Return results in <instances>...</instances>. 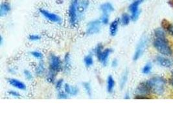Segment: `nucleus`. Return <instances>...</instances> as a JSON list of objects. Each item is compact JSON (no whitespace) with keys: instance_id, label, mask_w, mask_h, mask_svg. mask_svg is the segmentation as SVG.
Returning a JSON list of instances; mask_svg holds the SVG:
<instances>
[{"instance_id":"5701e85b","label":"nucleus","mask_w":173,"mask_h":129,"mask_svg":"<svg viewBox=\"0 0 173 129\" xmlns=\"http://www.w3.org/2000/svg\"><path fill=\"white\" fill-rule=\"evenodd\" d=\"M128 71L125 70L123 73V74H122L120 79V87L121 89H122L125 87V86L128 80Z\"/></svg>"},{"instance_id":"4468645a","label":"nucleus","mask_w":173,"mask_h":129,"mask_svg":"<svg viewBox=\"0 0 173 129\" xmlns=\"http://www.w3.org/2000/svg\"><path fill=\"white\" fill-rule=\"evenodd\" d=\"M120 23H120L119 18L113 20L110 23L109 31H110V35H112V36H115V35L117 34Z\"/></svg>"},{"instance_id":"58836bf2","label":"nucleus","mask_w":173,"mask_h":129,"mask_svg":"<svg viewBox=\"0 0 173 129\" xmlns=\"http://www.w3.org/2000/svg\"><path fill=\"white\" fill-rule=\"evenodd\" d=\"M9 73H11V74H14V73H15V70H13L12 69H10L9 70Z\"/></svg>"},{"instance_id":"c9c22d12","label":"nucleus","mask_w":173,"mask_h":129,"mask_svg":"<svg viewBox=\"0 0 173 129\" xmlns=\"http://www.w3.org/2000/svg\"><path fill=\"white\" fill-rule=\"evenodd\" d=\"M118 61L116 59H114L111 63V66L113 68H116L118 66Z\"/></svg>"},{"instance_id":"dca6fc26","label":"nucleus","mask_w":173,"mask_h":129,"mask_svg":"<svg viewBox=\"0 0 173 129\" xmlns=\"http://www.w3.org/2000/svg\"><path fill=\"white\" fill-rule=\"evenodd\" d=\"M156 61L158 64L164 67L169 68L173 65V62L171 60L162 56H157L156 58Z\"/></svg>"},{"instance_id":"aec40b11","label":"nucleus","mask_w":173,"mask_h":129,"mask_svg":"<svg viewBox=\"0 0 173 129\" xmlns=\"http://www.w3.org/2000/svg\"><path fill=\"white\" fill-rule=\"evenodd\" d=\"M84 63L86 67H91V66H93V63H94V60H93V53L88 54V55H86L84 57Z\"/></svg>"},{"instance_id":"ea45409f","label":"nucleus","mask_w":173,"mask_h":129,"mask_svg":"<svg viewBox=\"0 0 173 129\" xmlns=\"http://www.w3.org/2000/svg\"><path fill=\"white\" fill-rule=\"evenodd\" d=\"M0 44H1V45L3 44V38H2V36H1V39H0Z\"/></svg>"},{"instance_id":"ddd939ff","label":"nucleus","mask_w":173,"mask_h":129,"mask_svg":"<svg viewBox=\"0 0 173 129\" xmlns=\"http://www.w3.org/2000/svg\"><path fill=\"white\" fill-rule=\"evenodd\" d=\"M100 10L101 11L102 14L110 15V14L114 10V7L111 3L106 2L100 6Z\"/></svg>"},{"instance_id":"c756f323","label":"nucleus","mask_w":173,"mask_h":129,"mask_svg":"<svg viewBox=\"0 0 173 129\" xmlns=\"http://www.w3.org/2000/svg\"><path fill=\"white\" fill-rule=\"evenodd\" d=\"M24 76L25 77V78L28 81H32L33 79V75L32 74V73L31 71H29V70H24Z\"/></svg>"},{"instance_id":"0eeeda50","label":"nucleus","mask_w":173,"mask_h":129,"mask_svg":"<svg viewBox=\"0 0 173 129\" xmlns=\"http://www.w3.org/2000/svg\"><path fill=\"white\" fill-rule=\"evenodd\" d=\"M101 25L102 23L100 19H95L90 21L86 27V34L91 35L99 33L101 29Z\"/></svg>"},{"instance_id":"e433bc0d","label":"nucleus","mask_w":173,"mask_h":129,"mask_svg":"<svg viewBox=\"0 0 173 129\" xmlns=\"http://www.w3.org/2000/svg\"><path fill=\"white\" fill-rule=\"evenodd\" d=\"M167 31L169 33H170L171 35H173V25H171L169 27V28H168Z\"/></svg>"},{"instance_id":"f3484780","label":"nucleus","mask_w":173,"mask_h":129,"mask_svg":"<svg viewBox=\"0 0 173 129\" xmlns=\"http://www.w3.org/2000/svg\"><path fill=\"white\" fill-rule=\"evenodd\" d=\"M90 5V2L88 0H81L78 4V14L79 19L82 16L85 10L88 8Z\"/></svg>"},{"instance_id":"f257e3e1","label":"nucleus","mask_w":173,"mask_h":129,"mask_svg":"<svg viewBox=\"0 0 173 129\" xmlns=\"http://www.w3.org/2000/svg\"><path fill=\"white\" fill-rule=\"evenodd\" d=\"M48 64L46 80L49 83H54L56 81V74L62 70V61L59 56L51 54L48 58Z\"/></svg>"},{"instance_id":"9b49d317","label":"nucleus","mask_w":173,"mask_h":129,"mask_svg":"<svg viewBox=\"0 0 173 129\" xmlns=\"http://www.w3.org/2000/svg\"><path fill=\"white\" fill-rule=\"evenodd\" d=\"M8 83L12 87L18 89L20 90L25 91L27 89L26 85L23 81L18 80V79L9 78L8 80Z\"/></svg>"},{"instance_id":"4c0bfd02","label":"nucleus","mask_w":173,"mask_h":129,"mask_svg":"<svg viewBox=\"0 0 173 129\" xmlns=\"http://www.w3.org/2000/svg\"><path fill=\"white\" fill-rule=\"evenodd\" d=\"M130 98H131V96H130V94H129L128 92H126V94H125L124 99H129Z\"/></svg>"},{"instance_id":"393cba45","label":"nucleus","mask_w":173,"mask_h":129,"mask_svg":"<svg viewBox=\"0 0 173 129\" xmlns=\"http://www.w3.org/2000/svg\"><path fill=\"white\" fill-rule=\"evenodd\" d=\"M152 68H153L152 63L150 62L146 63L145 65L143 67V68L142 69V73L144 74H149L151 72Z\"/></svg>"},{"instance_id":"2eb2a0df","label":"nucleus","mask_w":173,"mask_h":129,"mask_svg":"<svg viewBox=\"0 0 173 129\" xmlns=\"http://www.w3.org/2000/svg\"><path fill=\"white\" fill-rule=\"evenodd\" d=\"M11 10V6L7 2L2 3L0 5V16L3 17L7 16Z\"/></svg>"},{"instance_id":"473e14b6","label":"nucleus","mask_w":173,"mask_h":129,"mask_svg":"<svg viewBox=\"0 0 173 129\" xmlns=\"http://www.w3.org/2000/svg\"><path fill=\"white\" fill-rule=\"evenodd\" d=\"M28 39L31 41H38L41 40V37L38 34H31L29 35Z\"/></svg>"},{"instance_id":"4be33fe9","label":"nucleus","mask_w":173,"mask_h":129,"mask_svg":"<svg viewBox=\"0 0 173 129\" xmlns=\"http://www.w3.org/2000/svg\"><path fill=\"white\" fill-rule=\"evenodd\" d=\"M103 50H104V46L103 45V44H99L94 48L93 49L92 53L97 57V58H98L100 56V55L103 52Z\"/></svg>"},{"instance_id":"cd10ccee","label":"nucleus","mask_w":173,"mask_h":129,"mask_svg":"<svg viewBox=\"0 0 173 129\" xmlns=\"http://www.w3.org/2000/svg\"><path fill=\"white\" fill-rule=\"evenodd\" d=\"M31 55L33 57V58H34L35 59H37L38 60H42V59L44 58V54L38 51H33L31 52Z\"/></svg>"},{"instance_id":"a211bd4d","label":"nucleus","mask_w":173,"mask_h":129,"mask_svg":"<svg viewBox=\"0 0 173 129\" xmlns=\"http://www.w3.org/2000/svg\"><path fill=\"white\" fill-rule=\"evenodd\" d=\"M115 86V81L114 78L112 76L110 75L108 76L107 80H106V90L107 92L111 94L114 90Z\"/></svg>"},{"instance_id":"7c9ffc66","label":"nucleus","mask_w":173,"mask_h":129,"mask_svg":"<svg viewBox=\"0 0 173 129\" xmlns=\"http://www.w3.org/2000/svg\"><path fill=\"white\" fill-rule=\"evenodd\" d=\"M79 92V89L75 86H71L70 91L69 93V96H76L78 95Z\"/></svg>"},{"instance_id":"39448f33","label":"nucleus","mask_w":173,"mask_h":129,"mask_svg":"<svg viewBox=\"0 0 173 129\" xmlns=\"http://www.w3.org/2000/svg\"><path fill=\"white\" fill-rule=\"evenodd\" d=\"M144 1H145V0H134V1L129 5L128 10L130 12H131V17L132 21H135L138 19L139 16L140 15V10L139 6Z\"/></svg>"},{"instance_id":"412c9836","label":"nucleus","mask_w":173,"mask_h":129,"mask_svg":"<svg viewBox=\"0 0 173 129\" xmlns=\"http://www.w3.org/2000/svg\"><path fill=\"white\" fill-rule=\"evenodd\" d=\"M119 19H120L121 24L122 25L126 26V25H128L130 23V22H131V15H129L128 14L124 13L122 14V16L119 18Z\"/></svg>"},{"instance_id":"7ed1b4c3","label":"nucleus","mask_w":173,"mask_h":129,"mask_svg":"<svg viewBox=\"0 0 173 129\" xmlns=\"http://www.w3.org/2000/svg\"><path fill=\"white\" fill-rule=\"evenodd\" d=\"M79 0H71L70 5L69 6L68 16L69 23L72 27L77 25L79 20L78 14V4Z\"/></svg>"},{"instance_id":"6e6552de","label":"nucleus","mask_w":173,"mask_h":129,"mask_svg":"<svg viewBox=\"0 0 173 129\" xmlns=\"http://www.w3.org/2000/svg\"><path fill=\"white\" fill-rule=\"evenodd\" d=\"M147 43H148V40L147 37H143L141 39L139 44H138V46L136 47L135 51L134 54V57H133L134 61L138 60L141 58V56L145 51V48L147 45Z\"/></svg>"},{"instance_id":"f8f14e48","label":"nucleus","mask_w":173,"mask_h":129,"mask_svg":"<svg viewBox=\"0 0 173 129\" xmlns=\"http://www.w3.org/2000/svg\"><path fill=\"white\" fill-rule=\"evenodd\" d=\"M71 60L69 53L66 54L64 56V60L62 62V70L65 73L68 74L71 69Z\"/></svg>"},{"instance_id":"c85d7f7f","label":"nucleus","mask_w":173,"mask_h":129,"mask_svg":"<svg viewBox=\"0 0 173 129\" xmlns=\"http://www.w3.org/2000/svg\"><path fill=\"white\" fill-rule=\"evenodd\" d=\"M110 15H107V14H102L100 16V21L103 25H108L110 21Z\"/></svg>"},{"instance_id":"423d86ee","label":"nucleus","mask_w":173,"mask_h":129,"mask_svg":"<svg viewBox=\"0 0 173 129\" xmlns=\"http://www.w3.org/2000/svg\"><path fill=\"white\" fill-rule=\"evenodd\" d=\"M39 12L40 13L41 15L44 16L46 19L49 20L51 22L55 23L56 24H61L62 23V18L53 12H49V10H47L44 9H40Z\"/></svg>"},{"instance_id":"9d476101","label":"nucleus","mask_w":173,"mask_h":129,"mask_svg":"<svg viewBox=\"0 0 173 129\" xmlns=\"http://www.w3.org/2000/svg\"><path fill=\"white\" fill-rule=\"evenodd\" d=\"M113 52V49L111 48H107L103 50V52L97 58L98 61L101 63L103 66H106L111 54Z\"/></svg>"},{"instance_id":"bb28decb","label":"nucleus","mask_w":173,"mask_h":129,"mask_svg":"<svg viewBox=\"0 0 173 129\" xmlns=\"http://www.w3.org/2000/svg\"><path fill=\"white\" fill-rule=\"evenodd\" d=\"M64 80L62 79H59V80H56L55 83V88L56 89L57 91H59L61 90L62 88H64Z\"/></svg>"},{"instance_id":"a878e982","label":"nucleus","mask_w":173,"mask_h":129,"mask_svg":"<svg viewBox=\"0 0 173 129\" xmlns=\"http://www.w3.org/2000/svg\"><path fill=\"white\" fill-rule=\"evenodd\" d=\"M154 35H155V38H166V36H165V33L162 28H156V29L154 31Z\"/></svg>"},{"instance_id":"79ce46f5","label":"nucleus","mask_w":173,"mask_h":129,"mask_svg":"<svg viewBox=\"0 0 173 129\" xmlns=\"http://www.w3.org/2000/svg\"><path fill=\"white\" fill-rule=\"evenodd\" d=\"M172 76H173V71L172 72Z\"/></svg>"},{"instance_id":"72a5a7b5","label":"nucleus","mask_w":173,"mask_h":129,"mask_svg":"<svg viewBox=\"0 0 173 129\" xmlns=\"http://www.w3.org/2000/svg\"><path fill=\"white\" fill-rule=\"evenodd\" d=\"M171 25V23L169 22V21H167V19H163L162 21V28H163V29L165 30H166L167 31L168 28H169V27Z\"/></svg>"},{"instance_id":"f704fd0d","label":"nucleus","mask_w":173,"mask_h":129,"mask_svg":"<svg viewBox=\"0 0 173 129\" xmlns=\"http://www.w3.org/2000/svg\"><path fill=\"white\" fill-rule=\"evenodd\" d=\"M8 94H9V96H12L13 98H20L21 96L20 93L18 91L14 90H10L8 92Z\"/></svg>"},{"instance_id":"20e7f679","label":"nucleus","mask_w":173,"mask_h":129,"mask_svg":"<svg viewBox=\"0 0 173 129\" xmlns=\"http://www.w3.org/2000/svg\"><path fill=\"white\" fill-rule=\"evenodd\" d=\"M153 45L157 51L162 54L165 56H171L172 54V51L166 38H155Z\"/></svg>"},{"instance_id":"a19ab883","label":"nucleus","mask_w":173,"mask_h":129,"mask_svg":"<svg viewBox=\"0 0 173 129\" xmlns=\"http://www.w3.org/2000/svg\"><path fill=\"white\" fill-rule=\"evenodd\" d=\"M171 85L173 86V79H172V80H171Z\"/></svg>"},{"instance_id":"1a4fd4ad","label":"nucleus","mask_w":173,"mask_h":129,"mask_svg":"<svg viewBox=\"0 0 173 129\" xmlns=\"http://www.w3.org/2000/svg\"><path fill=\"white\" fill-rule=\"evenodd\" d=\"M150 92H151V90L150 88V86L149 85L148 81H146L141 83L138 85V87L135 89V95L148 97Z\"/></svg>"},{"instance_id":"6ab92c4d","label":"nucleus","mask_w":173,"mask_h":129,"mask_svg":"<svg viewBox=\"0 0 173 129\" xmlns=\"http://www.w3.org/2000/svg\"><path fill=\"white\" fill-rule=\"evenodd\" d=\"M46 71V70L45 64L42 60H40L39 63L37 64V66L35 68L34 73L37 76H42L45 74Z\"/></svg>"},{"instance_id":"b1692460","label":"nucleus","mask_w":173,"mask_h":129,"mask_svg":"<svg viewBox=\"0 0 173 129\" xmlns=\"http://www.w3.org/2000/svg\"><path fill=\"white\" fill-rule=\"evenodd\" d=\"M82 87L84 89L88 96L91 97L92 95V90H91V86L89 82H84L82 83Z\"/></svg>"},{"instance_id":"2f4dec72","label":"nucleus","mask_w":173,"mask_h":129,"mask_svg":"<svg viewBox=\"0 0 173 129\" xmlns=\"http://www.w3.org/2000/svg\"><path fill=\"white\" fill-rule=\"evenodd\" d=\"M57 92H58L57 98L60 99H68V97L69 96L68 94H66V93L64 92V90H61L57 91Z\"/></svg>"},{"instance_id":"f03ea898","label":"nucleus","mask_w":173,"mask_h":129,"mask_svg":"<svg viewBox=\"0 0 173 129\" xmlns=\"http://www.w3.org/2000/svg\"><path fill=\"white\" fill-rule=\"evenodd\" d=\"M151 92L157 96H162L165 90L167 81L160 76L153 77L148 80Z\"/></svg>"}]
</instances>
